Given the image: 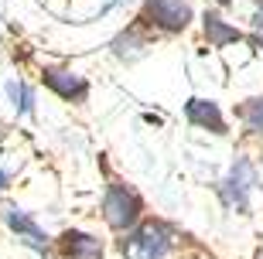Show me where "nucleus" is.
<instances>
[{
  "mask_svg": "<svg viewBox=\"0 0 263 259\" xmlns=\"http://www.w3.org/2000/svg\"><path fill=\"white\" fill-rule=\"evenodd\" d=\"M120 249L127 259H164L171 249V232L161 222H144L120 242Z\"/></svg>",
  "mask_w": 263,
  "mask_h": 259,
  "instance_id": "obj_1",
  "label": "nucleus"
},
{
  "mask_svg": "<svg viewBox=\"0 0 263 259\" xmlns=\"http://www.w3.org/2000/svg\"><path fill=\"white\" fill-rule=\"evenodd\" d=\"M140 211H144V205H140L137 191H130L127 184H109V188H106V198H103V215H106L109 229H117V232L134 229L137 218H140Z\"/></svg>",
  "mask_w": 263,
  "mask_h": 259,
  "instance_id": "obj_2",
  "label": "nucleus"
},
{
  "mask_svg": "<svg viewBox=\"0 0 263 259\" xmlns=\"http://www.w3.org/2000/svg\"><path fill=\"white\" fill-rule=\"evenodd\" d=\"M144 21L154 24V28L167 31V34H178V31L188 28L192 21V7L185 0H147L144 4Z\"/></svg>",
  "mask_w": 263,
  "mask_h": 259,
  "instance_id": "obj_3",
  "label": "nucleus"
},
{
  "mask_svg": "<svg viewBox=\"0 0 263 259\" xmlns=\"http://www.w3.org/2000/svg\"><path fill=\"white\" fill-rule=\"evenodd\" d=\"M256 184V171L250 161H236L229 177L222 181V202L229 205L233 211H246L250 208V191Z\"/></svg>",
  "mask_w": 263,
  "mask_h": 259,
  "instance_id": "obj_4",
  "label": "nucleus"
},
{
  "mask_svg": "<svg viewBox=\"0 0 263 259\" xmlns=\"http://www.w3.org/2000/svg\"><path fill=\"white\" fill-rule=\"evenodd\" d=\"M45 82H48L51 92H59L68 103H86V96H89L86 78L76 75V72H65V68H45Z\"/></svg>",
  "mask_w": 263,
  "mask_h": 259,
  "instance_id": "obj_5",
  "label": "nucleus"
},
{
  "mask_svg": "<svg viewBox=\"0 0 263 259\" xmlns=\"http://www.w3.org/2000/svg\"><path fill=\"white\" fill-rule=\"evenodd\" d=\"M59 246L68 259H103V242L96 235H89V232L68 229V232H62Z\"/></svg>",
  "mask_w": 263,
  "mask_h": 259,
  "instance_id": "obj_6",
  "label": "nucleus"
},
{
  "mask_svg": "<svg viewBox=\"0 0 263 259\" xmlns=\"http://www.w3.org/2000/svg\"><path fill=\"white\" fill-rule=\"evenodd\" d=\"M185 116H188V123L202 126L209 133H226V119H222V113H219V106L212 99H188Z\"/></svg>",
  "mask_w": 263,
  "mask_h": 259,
  "instance_id": "obj_7",
  "label": "nucleus"
},
{
  "mask_svg": "<svg viewBox=\"0 0 263 259\" xmlns=\"http://www.w3.org/2000/svg\"><path fill=\"white\" fill-rule=\"evenodd\" d=\"M4 218H7V225L28 242L31 249H45V246H48V235L38 229V222L31 218V215H24V211H17V208H4Z\"/></svg>",
  "mask_w": 263,
  "mask_h": 259,
  "instance_id": "obj_8",
  "label": "nucleus"
},
{
  "mask_svg": "<svg viewBox=\"0 0 263 259\" xmlns=\"http://www.w3.org/2000/svg\"><path fill=\"white\" fill-rule=\"evenodd\" d=\"M205 38H209L212 48H226L229 41H239L243 34H239L236 28H229L219 14H205Z\"/></svg>",
  "mask_w": 263,
  "mask_h": 259,
  "instance_id": "obj_9",
  "label": "nucleus"
},
{
  "mask_svg": "<svg viewBox=\"0 0 263 259\" xmlns=\"http://www.w3.org/2000/svg\"><path fill=\"white\" fill-rule=\"evenodd\" d=\"M147 48H151V38H144L137 28H130L127 34H120V38L113 41V51H117V58H127V62H134L137 55H144Z\"/></svg>",
  "mask_w": 263,
  "mask_h": 259,
  "instance_id": "obj_10",
  "label": "nucleus"
},
{
  "mask_svg": "<svg viewBox=\"0 0 263 259\" xmlns=\"http://www.w3.org/2000/svg\"><path fill=\"white\" fill-rule=\"evenodd\" d=\"M236 113H239V119L246 123L250 133H263V99H246Z\"/></svg>",
  "mask_w": 263,
  "mask_h": 259,
  "instance_id": "obj_11",
  "label": "nucleus"
},
{
  "mask_svg": "<svg viewBox=\"0 0 263 259\" xmlns=\"http://www.w3.org/2000/svg\"><path fill=\"white\" fill-rule=\"evenodd\" d=\"M7 96L14 99V109H17L21 116L31 113V89L24 86V82H7Z\"/></svg>",
  "mask_w": 263,
  "mask_h": 259,
  "instance_id": "obj_12",
  "label": "nucleus"
},
{
  "mask_svg": "<svg viewBox=\"0 0 263 259\" xmlns=\"http://www.w3.org/2000/svg\"><path fill=\"white\" fill-rule=\"evenodd\" d=\"M4 184H7V171H0V188H4Z\"/></svg>",
  "mask_w": 263,
  "mask_h": 259,
  "instance_id": "obj_13",
  "label": "nucleus"
},
{
  "mask_svg": "<svg viewBox=\"0 0 263 259\" xmlns=\"http://www.w3.org/2000/svg\"><path fill=\"white\" fill-rule=\"evenodd\" d=\"M113 4H123V0H106V7H113Z\"/></svg>",
  "mask_w": 263,
  "mask_h": 259,
  "instance_id": "obj_14",
  "label": "nucleus"
},
{
  "mask_svg": "<svg viewBox=\"0 0 263 259\" xmlns=\"http://www.w3.org/2000/svg\"><path fill=\"white\" fill-rule=\"evenodd\" d=\"M256 4H260V14H263V0H256Z\"/></svg>",
  "mask_w": 263,
  "mask_h": 259,
  "instance_id": "obj_15",
  "label": "nucleus"
},
{
  "mask_svg": "<svg viewBox=\"0 0 263 259\" xmlns=\"http://www.w3.org/2000/svg\"><path fill=\"white\" fill-rule=\"evenodd\" d=\"M256 259H263V249H260V252H256Z\"/></svg>",
  "mask_w": 263,
  "mask_h": 259,
  "instance_id": "obj_16",
  "label": "nucleus"
}]
</instances>
